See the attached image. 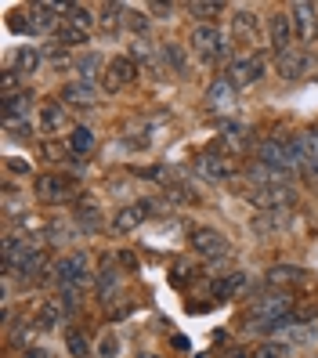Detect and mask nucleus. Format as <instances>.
<instances>
[{
    "instance_id": "obj_34",
    "label": "nucleus",
    "mask_w": 318,
    "mask_h": 358,
    "mask_svg": "<svg viewBox=\"0 0 318 358\" xmlns=\"http://www.w3.org/2000/svg\"><path fill=\"white\" fill-rule=\"evenodd\" d=\"M62 322V308H55V304H40V311H36V326L40 329H55Z\"/></svg>"
},
{
    "instance_id": "obj_23",
    "label": "nucleus",
    "mask_w": 318,
    "mask_h": 358,
    "mask_svg": "<svg viewBox=\"0 0 318 358\" xmlns=\"http://www.w3.org/2000/svg\"><path fill=\"white\" fill-rule=\"evenodd\" d=\"M36 66H40V51L36 48H18L15 51V58H11V73L15 76H29V73H36Z\"/></svg>"
},
{
    "instance_id": "obj_45",
    "label": "nucleus",
    "mask_w": 318,
    "mask_h": 358,
    "mask_svg": "<svg viewBox=\"0 0 318 358\" xmlns=\"http://www.w3.org/2000/svg\"><path fill=\"white\" fill-rule=\"evenodd\" d=\"M228 358H253V355H246V351H231Z\"/></svg>"
},
{
    "instance_id": "obj_16",
    "label": "nucleus",
    "mask_w": 318,
    "mask_h": 358,
    "mask_svg": "<svg viewBox=\"0 0 318 358\" xmlns=\"http://www.w3.org/2000/svg\"><path fill=\"white\" fill-rule=\"evenodd\" d=\"M250 203H257L264 210H286V203H293V188L289 185H271V188H257V192H246Z\"/></svg>"
},
{
    "instance_id": "obj_30",
    "label": "nucleus",
    "mask_w": 318,
    "mask_h": 358,
    "mask_svg": "<svg viewBox=\"0 0 318 358\" xmlns=\"http://www.w3.org/2000/svg\"><path fill=\"white\" fill-rule=\"evenodd\" d=\"M289 344L286 341H261L257 348H253V358H289Z\"/></svg>"
},
{
    "instance_id": "obj_21",
    "label": "nucleus",
    "mask_w": 318,
    "mask_h": 358,
    "mask_svg": "<svg viewBox=\"0 0 318 358\" xmlns=\"http://www.w3.org/2000/svg\"><path fill=\"white\" fill-rule=\"evenodd\" d=\"M94 145H98V138H94V131L91 127H83V123H76V127L69 131V152L73 156H91L94 152Z\"/></svg>"
},
{
    "instance_id": "obj_7",
    "label": "nucleus",
    "mask_w": 318,
    "mask_h": 358,
    "mask_svg": "<svg viewBox=\"0 0 318 358\" xmlns=\"http://www.w3.org/2000/svg\"><path fill=\"white\" fill-rule=\"evenodd\" d=\"M221 44H224V36H221V29L214 22H210V26L206 22H196V29L188 33V48L199 55V62H217Z\"/></svg>"
},
{
    "instance_id": "obj_36",
    "label": "nucleus",
    "mask_w": 318,
    "mask_h": 358,
    "mask_svg": "<svg viewBox=\"0 0 318 358\" xmlns=\"http://www.w3.org/2000/svg\"><path fill=\"white\" fill-rule=\"evenodd\" d=\"M127 55H131L134 62H152V55H156V51H152V44H148L145 36H138L134 44H131V51H127Z\"/></svg>"
},
{
    "instance_id": "obj_1",
    "label": "nucleus",
    "mask_w": 318,
    "mask_h": 358,
    "mask_svg": "<svg viewBox=\"0 0 318 358\" xmlns=\"http://www.w3.org/2000/svg\"><path fill=\"white\" fill-rule=\"evenodd\" d=\"M51 275H55V286H58L62 293H80L83 286L94 279V271H91L87 254H83V250H73V254H66V257L55 261Z\"/></svg>"
},
{
    "instance_id": "obj_17",
    "label": "nucleus",
    "mask_w": 318,
    "mask_h": 358,
    "mask_svg": "<svg viewBox=\"0 0 318 358\" xmlns=\"http://www.w3.org/2000/svg\"><path fill=\"white\" fill-rule=\"evenodd\" d=\"M94 286H98V301H113V293L120 289V268L109 254L101 257V268L94 271Z\"/></svg>"
},
{
    "instance_id": "obj_41",
    "label": "nucleus",
    "mask_w": 318,
    "mask_h": 358,
    "mask_svg": "<svg viewBox=\"0 0 318 358\" xmlns=\"http://www.w3.org/2000/svg\"><path fill=\"white\" fill-rule=\"evenodd\" d=\"M33 166H29V159H18V156H11L8 159V174H29Z\"/></svg>"
},
{
    "instance_id": "obj_3",
    "label": "nucleus",
    "mask_w": 318,
    "mask_h": 358,
    "mask_svg": "<svg viewBox=\"0 0 318 358\" xmlns=\"http://www.w3.org/2000/svg\"><path fill=\"white\" fill-rule=\"evenodd\" d=\"M188 243H192V250L203 261H221V257L231 254L228 236H221L217 228H192V231H188Z\"/></svg>"
},
{
    "instance_id": "obj_26",
    "label": "nucleus",
    "mask_w": 318,
    "mask_h": 358,
    "mask_svg": "<svg viewBox=\"0 0 318 358\" xmlns=\"http://www.w3.org/2000/svg\"><path fill=\"white\" fill-rule=\"evenodd\" d=\"M163 62L174 73H188V55H185L181 44H174V40H166V44H163Z\"/></svg>"
},
{
    "instance_id": "obj_8",
    "label": "nucleus",
    "mask_w": 318,
    "mask_h": 358,
    "mask_svg": "<svg viewBox=\"0 0 318 358\" xmlns=\"http://www.w3.org/2000/svg\"><path fill=\"white\" fill-rule=\"evenodd\" d=\"M293 40H296V29H293L289 11H275V15L268 18V44H271V51H275V55L293 51Z\"/></svg>"
},
{
    "instance_id": "obj_28",
    "label": "nucleus",
    "mask_w": 318,
    "mask_h": 358,
    "mask_svg": "<svg viewBox=\"0 0 318 358\" xmlns=\"http://www.w3.org/2000/svg\"><path fill=\"white\" fill-rule=\"evenodd\" d=\"M105 66V58L98 55V51H87V55H83L80 62H76V73H80V80L83 83H91L94 76H98V69Z\"/></svg>"
},
{
    "instance_id": "obj_4",
    "label": "nucleus",
    "mask_w": 318,
    "mask_h": 358,
    "mask_svg": "<svg viewBox=\"0 0 318 358\" xmlns=\"http://www.w3.org/2000/svg\"><path fill=\"white\" fill-rule=\"evenodd\" d=\"M257 163H264L268 171H279V174L296 171V166H293L289 138H264V141H257Z\"/></svg>"
},
{
    "instance_id": "obj_27",
    "label": "nucleus",
    "mask_w": 318,
    "mask_h": 358,
    "mask_svg": "<svg viewBox=\"0 0 318 358\" xmlns=\"http://www.w3.org/2000/svg\"><path fill=\"white\" fill-rule=\"evenodd\" d=\"M66 348H69V355H73V358H94L91 341L83 336V329H69V333H66Z\"/></svg>"
},
{
    "instance_id": "obj_13",
    "label": "nucleus",
    "mask_w": 318,
    "mask_h": 358,
    "mask_svg": "<svg viewBox=\"0 0 318 358\" xmlns=\"http://www.w3.org/2000/svg\"><path fill=\"white\" fill-rule=\"evenodd\" d=\"M206 109L210 113H231V109H236V83H231L228 76H217L214 83H210Z\"/></svg>"
},
{
    "instance_id": "obj_40",
    "label": "nucleus",
    "mask_w": 318,
    "mask_h": 358,
    "mask_svg": "<svg viewBox=\"0 0 318 358\" xmlns=\"http://www.w3.org/2000/svg\"><path fill=\"white\" fill-rule=\"evenodd\" d=\"M29 336H33V326L26 322V326H18V329L11 333V344H15V348H22V351H26V348H29Z\"/></svg>"
},
{
    "instance_id": "obj_44",
    "label": "nucleus",
    "mask_w": 318,
    "mask_h": 358,
    "mask_svg": "<svg viewBox=\"0 0 318 358\" xmlns=\"http://www.w3.org/2000/svg\"><path fill=\"white\" fill-rule=\"evenodd\" d=\"M120 264H127V268H138V257H134V254H127V250H123V254H120Z\"/></svg>"
},
{
    "instance_id": "obj_6",
    "label": "nucleus",
    "mask_w": 318,
    "mask_h": 358,
    "mask_svg": "<svg viewBox=\"0 0 318 358\" xmlns=\"http://www.w3.org/2000/svg\"><path fill=\"white\" fill-rule=\"evenodd\" d=\"M261 76H264V58H261V55H253V51L228 62V80L236 83V91L261 83Z\"/></svg>"
},
{
    "instance_id": "obj_35",
    "label": "nucleus",
    "mask_w": 318,
    "mask_h": 358,
    "mask_svg": "<svg viewBox=\"0 0 318 358\" xmlns=\"http://www.w3.org/2000/svg\"><path fill=\"white\" fill-rule=\"evenodd\" d=\"M221 11H224V4H210V0H203V4H199V0H196V4H188V15L203 18L206 26H210V18H214V15H221Z\"/></svg>"
},
{
    "instance_id": "obj_37",
    "label": "nucleus",
    "mask_w": 318,
    "mask_h": 358,
    "mask_svg": "<svg viewBox=\"0 0 318 358\" xmlns=\"http://www.w3.org/2000/svg\"><path fill=\"white\" fill-rule=\"evenodd\" d=\"M120 11H123L120 4H105V8H101V15H98V18H101V26H105V33H113V29L120 26Z\"/></svg>"
},
{
    "instance_id": "obj_32",
    "label": "nucleus",
    "mask_w": 318,
    "mask_h": 358,
    "mask_svg": "<svg viewBox=\"0 0 318 358\" xmlns=\"http://www.w3.org/2000/svg\"><path fill=\"white\" fill-rule=\"evenodd\" d=\"M66 18H69L73 26H80V29H91V26H94V11H91V8H83V4H69Z\"/></svg>"
},
{
    "instance_id": "obj_29",
    "label": "nucleus",
    "mask_w": 318,
    "mask_h": 358,
    "mask_svg": "<svg viewBox=\"0 0 318 358\" xmlns=\"http://www.w3.org/2000/svg\"><path fill=\"white\" fill-rule=\"evenodd\" d=\"M286 224H289L286 210H268V214L253 217V231H275V228H286Z\"/></svg>"
},
{
    "instance_id": "obj_24",
    "label": "nucleus",
    "mask_w": 318,
    "mask_h": 358,
    "mask_svg": "<svg viewBox=\"0 0 318 358\" xmlns=\"http://www.w3.org/2000/svg\"><path fill=\"white\" fill-rule=\"evenodd\" d=\"M304 275H308L304 268H293V264H275V268L268 271V282H271V286H293V282H304Z\"/></svg>"
},
{
    "instance_id": "obj_11",
    "label": "nucleus",
    "mask_w": 318,
    "mask_h": 358,
    "mask_svg": "<svg viewBox=\"0 0 318 358\" xmlns=\"http://www.w3.org/2000/svg\"><path fill=\"white\" fill-rule=\"evenodd\" d=\"M275 69H279L282 80H301L311 69V51L308 48H293L286 55H275Z\"/></svg>"
},
{
    "instance_id": "obj_43",
    "label": "nucleus",
    "mask_w": 318,
    "mask_h": 358,
    "mask_svg": "<svg viewBox=\"0 0 318 358\" xmlns=\"http://www.w3.org/2000/svg\"><path fill=\"white\" fill-rule=\"evenodd\" d=\"M22 358H51V355H48L44 348H26V351H22Z\"/></svg>"
},
{
    "instance_id": "obj_5",
    "label": "nucleus",
    "mask_w": 318,
    "mask_h": 358,
    "mask_svg": "<svg viewBox=\"0 0 318 358\" xmlns=\"http://www.w3.org/2000/svg\"><path fill=\"white\" fill-rule=\"evenodd\" d=\"M138 62L131 55H113V62L105 66V80H101V91L105 94H116L120 87H127V83L138 80Z\"/></svg>"
},
{
    "instance_id": "obj_12",
    "label": "nucleus",
    "mask_w": 318,
    "mask_h": 358,
    "mask_svg": "<svg viewBox=\"0 0 318 358\" xmlns=\"http://www.w3.org/2000/svg\"><path fill=\"white\" fill-rule=\"evenodd\" d=\"M196 171L206 181H228V178H236V163H231L228 156H221V152H203L196 159Z\"/></svg>"
},
{
    "instance_id": "obj_14",
    "label": "nucleus",
    "mask_w": 318,
    "mask_h": 358,
    "mask_svg": "<svg viewBox=\"0 0 318 358\" xmlns=\"http://www.w3.org/2000/svg\"><path fill=\"white\" fill-rule=\"evenodd\" d=\"M76 228H80V231H87V236H98V231L105 228V221H101V206H98L94 196H80V199H76Z\"/></svg>"
},
{
    "instance_id": "obj_20",
    "label": "nucleus",
    "mask_w": 318,
    "mask_h": 358,
    "mask_svg": "<svg viewBox=\"0 0 318 358\" xmlns=\"http://www.w3.org/2000/svg\"><path fill=\"white\" fill-rule=\"evenodd\" d=\"M62 123H66V105L62 101H44L40 105V134H55L62 131Z\"/></svg>"
},
{
    "instance_id": "obj_38",
    "label": "nucleus",
    "mask_w": 318,
    "mask_h": 358,
    "mask_svg": "<svg viewBox=\"0 0 318 358\" xmlns=\"http://www.w3.org/2000/svg\"><path fill=\"white\" fill-rule=\"evenodd\" d=\"M188 279H192V261H174V268H171V282H174V286H185Z\"/></svg>"
},
{
    "instance_id": "obj_33",
    "label": "nucleus",
    "mask_w": 318,
    "mask_h": 358,
    "mask_svg": "<svg viewBox=\"0 0 318 358\" xmlns=\"http://www.w3.org/2000/svg\"><path fill=\"white\" fill-rule=\"evenodd\" d=\"M304 149H308V174L318 178V127L304 134Z\"/></svg>"
},
{
    "instance_id": "obj_15",
    "label": "nucleus",
    "mask_w": 318,
    "mask_h": 358,
    "mask_svg": "<svg viewBox=\"0 0 318 358\" xmlns=\"http://www.w3.org/2000/svg\"><path fill=\"white\" fill-rule=\"evenodd\" d=\"M289 18H293V29H296V40H301V44H308V40L318 36V11L311 4H293Z\"/></svg>"
},
{
    "instance_id": "obj_25",
    "label": "nucleus",
    "mask_w": 318,
    "mask_h": 358,
    "mask_svg": "<svg viewBox=\"0 0 318 358\" xmlns=\"http://www.w3.org/2000/svg\"><path fill=\"white\" fill-rule=\"evenodd\" d=\"M55 44H62V48H80V44H87V29H80V26H73V22H62V26L55 29Z\"/></svg>"
},
{
    "instance_id": "obj_10",
    "label": "nucleus",
    "mask_w": 318,
    "mask_h": 358,
    "mask_svg": "<svg viewBox=\"0 0 318 358\" xmlns=\"http://www.w3.org/2000/svg\"><path fill=\"white\" fill-rule=\"evenodd\" d=\"M29 109H33V91H18V94L4 98V105H0L4 127H8V131H15V127H29Z\"/></svg>"
},
{
    "instance_id": "obj_39",
    "label": "nucleus",
    "mask_w": 318,
    "mask_h": 358,
    "mask_svg": "<svg viewBox=\"0 0 318 358\" xmlns=\"http://www.w3.org/2000/svg\"><path fill=\"white\" fill-rule=\"evenodd\" d=\"M120 355V336L116 333H105L101 336V348H98V358H116Z\"/></svg>"
},
{
    "instance_id": "obj_18",
    "label": "nucleus",
    "mask_w": 318,
    "mask_h": 358,
    "mask_svg": "<svg viewBox=\"0 0 318 358\" xmlns=\"http://www.w3.org/2000/svg\"><path fill=\"white\" fill-rule=\"evenodd\" d=\"M98 101V91L91 87V83L83 80H73L62 87V105H73V109H91V105Z\"/></svg>"
},
{
    "instance_id": "obj_9",
    "label": "nucleus",
    "mask_w": 318,
    "mask_h": 358,
    "mask_svg": "<svg viewBox=\"0 0 318 358\" xmlns=\"http://www.w3.org/2000/svg\"><path fill=\"white\" fill-rule=\"evenodd\" d=\"M228 36L236 40V44H246V48L261 44V18L253 11H246V8H239L228 22Z\"/></svg>"
},
{
    "instance_id": "obj_42",
    "label": "nucleus",
    "mask_w": 318,
    "mask_h": 358,
    "mask_svg": "<svg viewBox=\"0 0 318 358\" xmlns=\"http://www.w3.org/2000/svg\"><path fill=\"white\" fill-rule=\"evenodd\" d=\"M148 11H152L156 18H171V11H174V8H166V4H148Z\"/></svg>"
},
{
    "instance_id": "obj_22",
    "label": "nucleus",
    "mask_w": 318,
    "mask_h": 358,
    "mask_svg": "<svg viewBox=\"0 0 318 358\" xmlns=\"http://www.w3.org/2000/svg\"><path fill=\"white\" fill-rule=\"evenodd\" d=\"M239 289H246V275H243V271L221 275V279H214V301H231Z\"/></svg>"
},
{
    "instance_id": "obj_19",
    "label": "nucleus",
    "mask_w": 318,
    "mask_h": 358,
    "mask_svg": "<svg viewBox=\"0 0 318 358\" xmlns=\"http://www.w3.org/2000/svg\"><path fill=\"white\" fill-rule=\"evenodd\" d=\"M145 214H148V206H145V203H134V206H123L120 214L113 217V231H120V236H127V231H134V228H141Z\"/></svg>"
},
{
    "instance_id": "obj_31",
    "label": "nucleus",
    "mask_w": 318,
    "mask_h": 358,
    "mask_svg": "<svg viewBox=\"0 0 318 358\" xmlns=\"http://www.w3.org/2000/svg\"><path fill=\"white\" fill-rule=\"evenodd\" d=\"M282 329H286V344H289V341H293V344H315V341H318V333H315L311 326H289V322H286Z\"/></svg>"
},
{
    "instance_id": "obj_2",
    "label": "nucleus",
    "mask_w": 318,
    "mask_h": 358,
    "mask_svg": "<svg viewBox=\"0 0 318 358\" xmlns=\"http://www.w3.org/2000/svg\"><path fill=\"white\" fill-rule=\"evenodd\" d=\"M36 199L40 203H69V199H80L76 196V181L62 171H51V174H40L36 178Z\"/></svg>"
}]
</instances>
